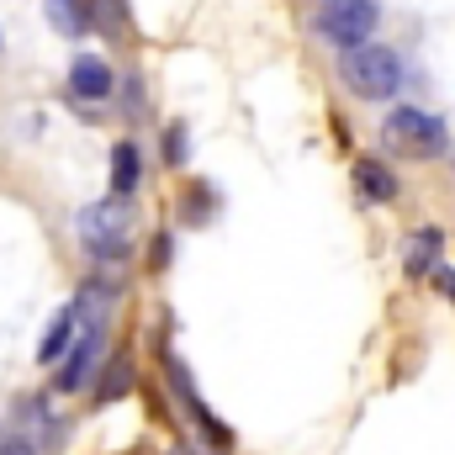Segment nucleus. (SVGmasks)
I'll return each mask as SVG.
<instances>
[{"mask_svg":"<svg viewBox=\"0 0 455 455\" xmlns=\"http://www.w3.org/2000/svg\"><path fill=\"white\" fill-rule=\"evenodd\" d=\"M440 243H445L440 228H419V233L408 238V254H403V259H408V275H429V270L440 265Z\"/></svg>","mask_w":455,"mask_h":455,"instance_id":"9d476101","label":"nucleus"},{"mask_svg":"<svg viewBox=\"0 0 455 455\" xmlns=\"http://www.w3.org/2000/svg\"><path fill=\"white\" fill-rule=\"evenodd\" d=\"M355 186H360L371 202H397V175H392L381 159H355Z\"/></svg>","mask_w":455,"mask_h":455,"instance_id":"1a4fd4ad","label":"nucleus"},{"mask_svg":"<svg viewBox=\"0 0 455 455\" xmlns=\"http://www.w3.org/2000/svg\"><path fill=\"white\" fill-rule=\"evenodd\" d=\"M127 387H132V365H127V355H112V365H107V376H101V403L127 397Z\"/></svg>","mask_w":455,"mask_h":455,"instance_id":"f8f14e48","label":"nucleus"},{"mask_svg":"<svg viewBox=\"0 0 455 455\" xmlns=\"http://www.w3.org/2000/svg\"><path fill=\"white\" fill-rule=\"evenodd\" d=\"M112 186H116V196H132V191L143 186L138 143H116V148H112Z\"/></svg>","mask_w":455,"mask_h":455,"instance_id":"9b49d317","label":"nucleus"},{"mask_svg":"<svg viewBox=\"0 0 455 455\" xmlns=\"http://www.w3.org/2000/svg\"><path fill=\"white\" fill-rule=\"evenodd\" d=\"M318 32L339 48H360L376 32V0H323L318 5Z\"/></svg>","mask_w":455,"mask_h":455,"instance_id":"20e7f679","label":"nucleus"},{"mask_svg":"<svg viewBox=\"0 0 455 455\" xmlns=\"http://www.w3.org/2000/svg\"><path fill=\"white\" fill-rule=\"evenodd\" d=\"M127 455H154V451H127Z\"/></svg>","mask_w":455,"mask_h":455,"instance_id":"dca6fc26","label":"nucleus"},{"mask_svg":"<svg viewBox=\"0 0 455 455\" xmlns=\"http://www.w3.org/2000/svg\"><path fill=\"white\" fill-rule=\"evenodd\" d=\"M344 80L355 85V96L387 101V96H397V85H403V59H397L392 48H376V43L344 48Z\"/></svg>","mask_w":455,"mask_h":455,"instance_id":"f257e3e1","label":"nucleus"},{"mask_svg":"<svg viewBox=\"0 0 455 455\" xmlns=\"http://www.w3.org/2000/svg\"><path fill=\"white\" fill-rule=\"evenodd\" d=\"M186 154H191V143H186V127L175 122V127L164 132V159H170V164H186Z\"/></svg>","mask_w":455,"mask_h":455,"instance_id":"4468645a","label":"nucleus"},{"mask_svg":"<svg viewBox=\"0 0 455 455\" xmlns=\"http://www.w3.org/2000/svg\"><path fill=\"white\" fill-rule=\"evenodd\" d=\"M48 11H53V27H59V32H85L80 0H48Z\"/></svg>","mask_w":455,"mask_h":455,"instance_id":"ddd939ff","label":"nucleus"},{"mask_svg":"<svg viewBox=\"0 0 455 455\" xmlns=\"http://www.w3.org/2000/svg\"><path fill=\"white\" fill-rule=\"evenodd\" d=\"M69 91H75L80 101H107V96H112V69H107V59L80 53V59L69 64Z\"/></svg>","mask_w":455,"mask_h":455,"instance_id":"0eeeda50","label":"nucleus"},{"mask_svg":"<svg viewBox=\"0 0 455 455\" xmlns=\"http://www.w3.org/2000/svg\"><path fill=\"white\" fill-rule=\"evenodd\" d=\"M96 365H101V334H96V329H85L80 339L64 349V365H59V387H64V392L85 387V376H91Z\"/></svg>","mask_w":455,"mask_h":455,"instance_id":"423d86ee","label":"nucleus"},{"mask_svg":"<svg viewBox=\"0 0 455 455\" xmlns=\"http://www.w3.org/2000/svg\"><path fill=\"white\" fill-rule=\"evenodd\" d=\"M75 329H80V307H59V318L48 323V334L37 344V360H43V365H59L64 349L75 344Z\"/></svg>","mask_w":455,"mask_h":455,"instance_id":"6e6552de","label":"nucleus"},{"mask_svg":"<svg viewBox=\"0 0 455 455\" xmlns=\"http://www.w3.org/2000/svg\"><path fill=\"white\" fill-rule=\"evenodd\" d=\"M381 138H387L397 154H408V159H435V154H445V122L429 116V112H419V107H397V112H387Z\"/></svg>","mask_w":455,"mask_h":455,"instance_id":"7ed1b4c3","label":"nucleus"},{"mask_svg":"<svg viewBox=\"0 0 455 455\" xmlns=\"http://www.w3.org/2000/svg\"><path fill=\"white\" fill-rule=\"evenodd\" d=\"M80 243H85V254L91 259H101V265H112L127 254V243H132V218H127V207L122 202H91V207H80Z\"/></svg>","mask_w":455,"mask_h":455,"instance_id":"f03ea898","label":"nucleus"},{"mask_svg":"<svg viewBox=\"0 0 455 455\" xmlns=\"http://www.w3.org/2000/svg\"><path fill=\"white\" fill-rule=\"evenodd\" d=\"M11 429H16V440H27L32 451H59V445H64L59 413H53L43 397H32V392L11 403Z\"/></svg>","mask_w":455,"mask_h":455,"instance_id":"39448f33","label":"nucleus"},{"mask_svg":"<svg viewBox=\"0 0 455 455\" xmlns=\"http://www.w3.org/2000/svg\"><path fill=\"white\" fill-rule=\"evenodd\" d=\"M435 286H440V291L455 302V270H451V265H435Z\"/></svg>","mask_w":455,"mask_h":455,"instance_id":"2eb2a0df","label":"nucleus"}]
</instances>
